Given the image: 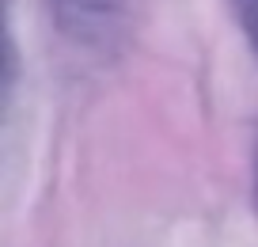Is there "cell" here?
<instances>
[{"label": "cell", "instance_id": "3957f363", "mask_svg": "<svg viewBox=\"0 0 258 247\" xmlns=\"http://www.w3.org/2000/svg\"><path fill=\"white\" fill-rule=\"evenodd\" d=\"M250 198H254V213H258V137H254V152H250Z\"/></svg>", "mask_w": 258, "mask_h": 247}, {"label": "cell", "instance_id": "7a4b0ae2", "mask_svg": "<svg viewBox=\"0 0 258 247\" xmlns=\"http://www.w3.org/2000/svg\"><path fill=\"white\" fill-rule=\"evenodd\" d=\"M228 8H232V19L243 31L250 54L258 57V0H228Z\"/></svg>", "mask_w": 258, "mask_h": 247}, {"label": "cell", "instance_id": "6da1fadb", "mask_svg": "<svg viewBox=\"0 0 258 247\" xmlns=\"http://www.w3.org/2000/svg\"><path fill=\"white\" fill-rule=\"evenodd\" d=\"M125 4L129 0H49L57 27L84 46H99L118 34Z\"/></svg>", "mask_w": 258, "mask_h": 247}]
</instances>
